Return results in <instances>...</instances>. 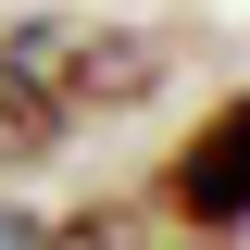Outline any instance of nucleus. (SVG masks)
I'll list each match as a JSON object with an SVG mask.
<instances>
[{
    "label": "nucleus",
    "instance_id": "7ed1b4c3",
    "mask_svg": "<svg viewBox=\"0 0 250 250\" xmlns=\"http://www.w3.org/2000/svg\"><path fill=\"white\" fill-rule=\"evenodd\" d=\"M38 250H150V200H75V213H38Z\"/></svg>",
    "mask_w": 250,
    "mask_h": 250
},
{
    "label": "nucleus",
    "instance_id": "f257e3e1",
    "mask_svg": "<svg viewBox=\"0 0 250 250\" xmlns=\"http://www.w3.org/2000/svg\"><path fill=\"white\" fill-rule=\"evenodd\" d=\"M163 75H175V38L125 25V13H75V0H62V13L0 25V175H25L62 138L163 100Z\"/></svg>",
    "mask_w": 250,
    "mask_h": 250
},
{
    "label": "nucleus",
    "instance_id": "f03ea898",
    "mask_svg": "<svg viewBox=\"0 0 250 250\" xmlns=\"http://www.w3.org/2000/svg\"><path fill=\"white\" fill-rule=\"evenodd\" d=\"M150 213L175 225V238H200V250L250 238V75L225 100H200V125L150 163Z\"/></svg>",
    "mask_w": 250,
    "mask_h": 250
},
{
    "label": "nucleus",
    "instance_id": "20e7f679",
    "mask_svg": "<svg viewBox=\"0 0 250 250\" xmlns=\"http://www.w3.org/2000/svg\"><path fill=\"white\" fill-rule=\"evenodd\" d=\"M0 250H38V213L13 200V188H0Z\"/></svg>",
    "mask_w": 250,
    "mask_h": 250
}]
</instances>
